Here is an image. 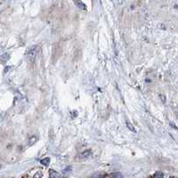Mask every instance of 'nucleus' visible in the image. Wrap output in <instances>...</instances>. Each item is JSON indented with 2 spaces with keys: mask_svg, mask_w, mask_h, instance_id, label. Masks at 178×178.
I'll use <instances>...</instances> for the list:
<instances>
[{
  "mask_svg": "<svg viewBox=\"0 0 178 178\" xmlns=\"http://www.w3.org/2000/svg\"><path fill=\"white\" fill-rule=\"evenodd\" d=\"M49 175H50V178H62L61 175L58 172H56L53 169H51L49 171Z\"/></svg>",
  "mask_w": 178,
  "mask_h": 178,
  "instance_id": "obj_2",
  "label": "nucleus"
},
{
  "mask_svg": "<svg viewBox=\"0 0 178 178\" xmlns=\"http://www.w3.org/2000/svg\"><path fill=\"white\" fill-rule=\"evenodd\" d=\"M40 163H41L42 165L45 166H47L49 165V163H50V158H43V160H40Z\"/></svg>",
  "mask_w": 178,
  "mask_h": 178,
  "instance_id": "obj_4",
  "label": "nucleus"
},
{
  "mask_svg": "<svg viewBox=\"0 0 178 178\" xmlns=\"http://www.w3.org/2000/svg\"><path fill=\"white\" fill-rule=\"evenodd\" d=\"M37 52H39V47L37 45H33L31 47H30V49L27 52V56L30 61H33L36 59L37 55Z\"/></svg>",
  "mask_w": 178,
  "mask_h": 178,
  "instance_id": "obj_1",
  "label": "nucleus"
},
{
  "mask_svg": "<svg viewBox=\"0 0 178 178\" xmlns=\"http://www.w3.org/2000/svg\"><path fill=\"white\" fill-rule=\"evenodd\" d=\"M155 178H162V174L160 172H157L155 174Z\"/></svg>",
  "mask_w": 178,
  "mask_h": 178,
  "instance_id": "obj_9",
  "label": "nucleus"
},
{
  "mask_svg": "<svg viewBox=\"0 0 178 178\" xmlns=\"http://www.w3.org/2000/svg\"><path fill=\"white\" fill-rule=\"evenodd\" d=\"M9 58H10V56H9V54H8V53H5V54L2 55L1 61H2V62H6L9 60Z\"/></svg>",
  "mask_w": 178,
  "mask_h": 178,
  "instance_id": "obj_5",
  "label": "nucleus"
},
{
  "mask_svg": "<svg viewBox=\"0 0 178 178\" xmlns=\"http://www.w3.org/2000/svg\"><path fill=\"white\" fill-rule=\"evenodd\" d=\"M42 176H43V175H42L40 172H39V173H37V174L34 175L33 178H42Z\"/></svg>",
  "mask_w": 178,
  "mask_h": 178,
  "instance_id": "obj_8",
  "label": "nucleus"
},
{
  "mask_svg": "<svg viewBox=\"0 0 178 178\" xmlns=\"http://www.w3.org/2000/svg\"><path fill=\"white\" fill-rule=\"evenodd\" d=\"M111 178H124L122 174H120L119 172H116V173H113L111 175Z\"/></svg>",
  "mask_w": 178,
  "mask_h": 178,
  "instance_id": "obj_6",
  "label": "nucleus"
},
{
  "mask_svg": "<svg viewBox=\"0 0 178 178\" xmlns=\"http://www.w3.org/2000/svg\"><path fill=\"white\" fill-rule=\"evenodd\" d=\"M127 128L129 129V130H131V131H132V132H136V130H135V127L132 125V124H131V123H129V122H127Z\"/></svg>",
  "mask_w": 178,
  "mask_h": 178,
  "instance_id": "obj_7",
  "label": "nucleus"
},
{
  "mask_svg": "<svg viewBox=\"0 0 178 178\" xmlns=\"http://www.w3.org/2000/svg\"><path fill=\"white\" fill-rule=\"evenodd\" d=\"M70 166L66 167V168H65V170L63 171V173H64V174H67L68 172H70Z\"/></svg>",
  "mask_w": 178,
  "mask_h": 178,
  "instance_id": "obj_10",
  "label": "nucleus"
},
{
  "mask_svg": "<svg viewBox=\"0 0 178 178\" xmlns=\"http://www.w3.org/2000/svg\"><path fill=\"white\" fill-rule=\"evenodd\" d=\"M75 4H76L80 9H82V10H87V7H86V5L82 3L81 1H75Z\"/></svg>",
  "mask_w": 178,
  "mask_h": 178,
  "instance_id": "obj_3",
  "label": "nucleus"
}]
</instances>
